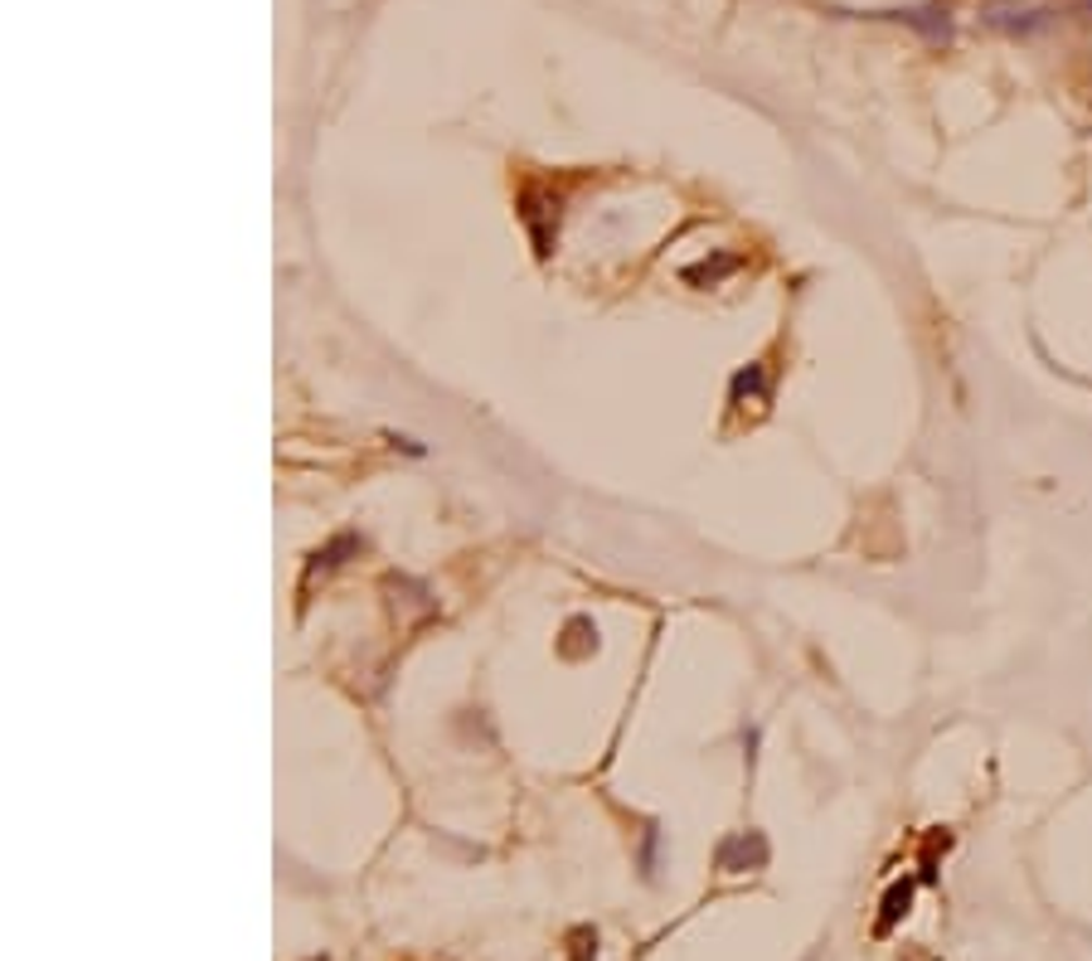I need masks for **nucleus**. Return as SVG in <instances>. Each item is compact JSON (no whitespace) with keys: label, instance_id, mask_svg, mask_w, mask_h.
<instances>
[{"label":"nucleus","instance_id":"nucleus-2","mask_svg":"<svg viewBox=\"0 0 1092 961\" xmlns=\"http://www.w3.org/2000/svg\"><path fill=\"white\" fill-rule=\"evenodd\" d=\"M899 20H908L918 35H928L932 45H946L952 39V20H946V10L938 5H922V10H899Z\"/></svg>","mask_w":1092,"mask_h":961},{"label":"nucleus","instance_id":"nucleus-4","mask_svg":"<svg viewBox=\"0 0 1092 961\" xmlns=\"http://www.w3.org/2000/svg\"><path fill=\"white\" fill-rule=\"evenodd\" d=\"M1078 5H1083V15H1088V20H1092V0H1078Z\"/></svg>","mask_w":1092,"mask_h":961},{"label":"nucleus","instance_id":"nucleus-3","mask_svg":"<svg viewBox=\"0 0 1092 961\" xmlns=\"http://www.w3.org/2000/svg\"><path fill=\"white\" fill-rule=\"evenodd\" d=\"M913 889H918V879H903V884H893L889 894H883V913H879V923H874V933H893V923L899 918H908V903H913Z\"/></svg>","mask_w":1092,"mask_h":961},{"label":"nucleus","instance_id":"nucleus-1","mask_svg":"<svg viewBox=\"0 0 1092 961\" xmlns=\"http://www.w3.org/2000/svg\"><path fill=\"white\" fill-rule=\"evenodd\" d=\"M981 20L991 29H1001V35H1015V39H1029V35H1039V29L1054 25V15L1039 10V5H1029V0H986Z\"/></svg>","mask_w":1092,"mask_h":961}]
</instances>
